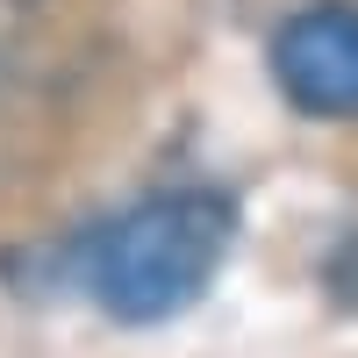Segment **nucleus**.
Returning <instances> with one entry per match:
<instances>
[{
  "mask_svg": "<svg viewBox=\"0 0 358 358\" xmlns=\"http://www.w3.org/2000/svg\"><path fill=\"white\" fill-rule=\"evenodd\" d=\"M273 79L301 115H358V8H301L273 36Z\"/></svg>",
  "mask_w": 358,
  "mask_h": 358,
  "instance_id": "nucleus-2",
  "label": "nucleus"
},
{
  "mask_svg": "<svg viewBox=\"0 0 358 358\" xmlns=\"http://www.w3.org/2000/svg\"><path fill=\"white\" fill-rule=\"evenodd\" d=\"M236 236V208L222 194H158L122 208L86 244V287L115 322H172L215 287Z\"/></svg>",
  "mask_w": 358,
  "mask_h": 358,
  "instance_id": "nucleus-1",
  "label": "nucleus"
}]
</instances>
